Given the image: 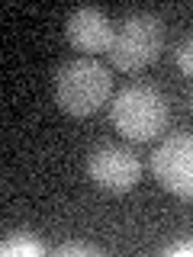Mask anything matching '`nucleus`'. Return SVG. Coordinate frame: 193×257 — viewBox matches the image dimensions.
Returning a JSON list of instances; mask_svg holds the SVG:
<instances>
[{
	"mask_svg": "<svg viewBox=\"0 0 193 257\" xmlns=\"http://www.w3.org/2000/svg\"><path fill=\"white\" fill-rule=\"evenodd\" d=\"M110 119L116 125V132L132 142L158 139L167 125V100L151 84H129L116 93Z\"/></svg>",
	"mask_w": 193,
	"mask_h": 257,
	"instance_id": "nucleus-1",
	"label": "nucleus"
},
{
	"mask_svg": "<svg viewBox=\"0 0 193 257\" xmlns=\"http://www.w3.org/2000/svg\"><path fill=\"white\" fill-rule=\"evenodd\" d=\"M113 77L96 58H74L58 71L55 80V96L58 106L71 116H90L110 100Z\"/></svg>",
	"mask_w": 193,
	"mask_h": 257,
	"instance_id": "nucleus-2",
	"label": "nucleus"
},
{
	"mask_svg": "<svg viewBox=\"0 0 193 257\" xmlns=\"http://www.w3.org/2000/svg\"><path fill=\"white\" fill-rule=\"evenodd\" d=\"M161 48H164V26H161V20L151 13H132L116 26V36H113V45L107 55L116 64V71L135 74V71L148 68L158 58Z\"/></svg>",
	"mask_w": 193,
	"mask_h": 257,
	"instance_id": "nucleus-3",
	"label": "nucleus"
},
{
	"mask_svg": "<svg viewBox=\"0 0 193 257\" xmlns=\"http://www.w3.org/2000/svg\"><path fill=\"white\" fill-rule=\"evenodd\" d=\"M151 171L164 190L193 203V135H167V142L151 155Z\"/></svg>",
	"mask_w": 193,
	"mask_h": 257,
	"instance_id": "nucleus-4",
	"label": "nucleus"
},
{
	"mask_svg": "<svg viewBox=\"0 0 193 257\" xmlns=\"http://www.w3.org/2000/svg\"><path fill=\"white\" fill-rule=\"evenodd\" d=\"M87 174L100 190L107 193H126L139 183L142 177V164L139 158L129 148H119V145H100L96 151H90L87 158Z\"/></svg>",
	"mask_w": 193,
	"mask_h": 257,
	"instance_id": "nucleus-5",
	"label": "nucleus"
},
{
	"mask_svg": "<svg viewBox=\"0 0 193 257\" xmlns=\"http://www.w3.org/2000/svg\"><path fill=\"white\" fill-rule=\"evenodd\" d=\"M64 36L68 42L84 52V58H93L100 52H110L113 36H116V26L110 23V16L96 7H80V10L71 13L68 26H64Z\"/></svg>",
	"mask_w": 193,
	"mask_h": 257,
	"instance_id": "nucleus-6",
	"label": "nucleus"
},
{
	"mask_svg": "<svg viewBox=\"0 0 193 257\" xmlns=\"http://www.w3.org/2000/svg\"><path fill=\"white\" fill-rule=\"evenodd\" d=\"M0 251H4V257H42L45 254V244L39 238L26 235V231H20V235H10L4 238V244H0Z\"/></svg>",
	"mask_w": 193,
	"mask_h": 257,
	"instance_id": "nucleus-7",
	"label": "nucleus"
},
{
	"mask_svg": "<svg viewBox=\"0 0 193 257\" xmlns=\"http://www.w3.org/2000/svg\"><path fill=\"white\" fill-rule=\"evenodd\" d=\"M174 61L187 77H193V36H183L174 48Z\"/></svg>",
	"mask_w": 193,
	"mask_h": 257,
	"instance_id": "nucleus-8",
	"label": "nucleus"
},
{
	"mask_svg": "<svg viewBox=\"0 0 193 257\" xmlns=\"http://www.w3.org/2000/svg\"><path fill=\"white\" fill-rule=\"evenodd\" d=\"M58 257H71V254H100V247L90 244V241H68V244H58L55 247Z\"/></svg>",
	"mask_w": 193,
	"mask_h": 257,
	"instance_id": "nucleus-9",
	"label": "nucleus"
},
{
	"mask_svg": "<svg viewBox=\"0 0 193 257\" xmlns=\"http://www.w3.org/2000/svg\"><path fill=\"white\" fill-rule=\"evenodd\" d=\"M164 254H171V257H193V235L183 238V241H177V244H171V247H164Z\"/></svg>",
	"mask_w": 193,
	"mask_h": 257,
	"instance_id": "nucleus-10",
	"label": "nucleus"
}]
</instances>
